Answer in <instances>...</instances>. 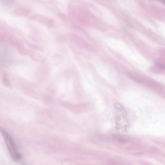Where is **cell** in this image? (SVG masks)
Segmentation results:
<instances>
[{
  "label": "cell",
  "instance_id": "cell-2",
  "mask_svg": "<svg viewBox=\"0 0 165 165\" xmlns=\"http://www.w3.org/2000/svg\"><path fill=\"white\" fill-rule=\"evenodd\" d=\"M114 107L117 110L115 117L116 130H124V128L126 126V111L123 107L119 103L115 104Z\"/></svg>",
  "mask_w": 165,
  "mask_h": 165
},
{
  "label": "cell",
  "instance_id": "cell-3",
  "mask_svg": "<svg viewBox=\"0 0 165 165\" xmlns=\"http://www.w3.org/2000/svg\"><path fill=\"white\" fill-rule=\"evenodd\" d=\"M156 65L162 69H165V66L162 63L159 62H156L155 63Z\"/></svg>",
  "mask_w": 165,
  "mask_h": 165
},
{
  "label": "cell",
  "instance_id": "cell-4",
  "mask_svg": "<svg viewBox=\"0 0 165 165\" xmlns=\"http://www.w3.org/2000/svg\"><path fill=\"white\" fill-rule=\"evenodd\" d=\"M159 1L165 5V0H159Z\"/></svg>",
  "mask_w": 165,
  "mask_h": 165
},
{
  "label": "cell",
  "instance_id": "cell-1",
  "mask_svg": "<svg viewBox=\"0 0 165 165\" xmlns=\"http://www.w3.org/2000/svg\"><path fill=\"white\" fill-rule=\"evenodd\" d=\"M1 131L12 159L15 161L20 160L21 156L18 151L15 142L10 134L1 128Z\"/></svg>",
  "mask_w": 165,
  "mask_h": 165
}]
</instances>
